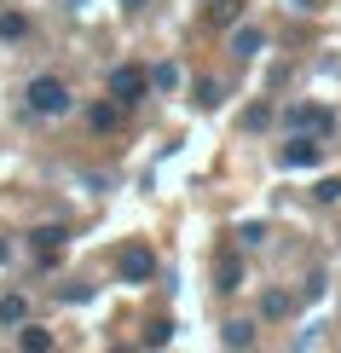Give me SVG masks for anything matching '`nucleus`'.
Instances as JSON below:
<instances>
[{"mask_svg": "<svg viewBox=\"0 0 341 353\" xmlns=\"http://www.w3.org/2000/svg\"><path fill=\"white\" fill-rule=\"evenodd\" d=\"M23 99H29V110L35 116H64L70 110V87L58 81V76H35L23 87Z\"/></svg>", "mask_w": 341, "mask_h": 353, "instance_id": "nucleus-1", "label": "nucleus"}, {"mask_svg": "<svg viewBox=\"0 0 341 353\" xmlns=\"http://www.w3.org/2000/svg\"><path fill=\"white\" fill-rule=\"evenodd\" d=\"M145 93H151V76H145L139 64H116V70H110V99H116L122 110H133Z\"/></svg>", "mask_w": 341, "mask_h": 353, "instance_id": "nucleus-2", "label": "nucleus"}, {"mask_svg": "<svg viewBox=\"0 0 341 353\" xmlns=\"http://www.w3.org/2000/svg\"><path fill=\"white\" fill-rule=\"evenodd\" d=\"M284 122L295 128V134H335V110H324V105H289L284 110Z\"/></svg>", "mask_w": 341, "mask_h": 353, "instance_id": "nucleus-3", "label": "nucleus"}, {"mask_svg": "<svg viewBox=\"0 0 341 353\" xmlns=\"http://www.w3.org/2000/svg\"><path fill=\"white\" fill-rule=\"evenodd\" d=\"M318 157H324L318 134H295L284 151H278V163H284V168H318Z\"/></svg>", "mask_w": 341, "mask_h": 353, "instance_id": "nucleus-4", "label": "nucleus"}, {"mask_svg": "<svg viewBox=\"0 0 341 353\" xmlns=\"http://www.w3.org/2000/svg\"><path fill=\"white\" fill-rule=\"evenodd\" d=\"M116 272H122L127 284H145V278L156 272V255H151L145 243H133V249H122V261H116Z\"/></svg>", "mask_w": 341, "mask_h": 353, "instance_id": "nucleus-5", "label": "nucleus"}, {"mask_svg": "<svg viewBox=\"0 0 341 353\" xmlns=\"http://www.w3.org/2000/svg\"><path fill=\"white\" fill-rule=\"evenodd\" d=\"M260 47H266V35L255 23H231V52L237 58H260Z\"/></svg>", "mask_w": 341, "mask_h": 353, "instance_id": "nucleus-6", "label": "nucleus"}, {"mask_svg": "<svg viewBox=\"0 0 341 353\" xmlns=\"http://www.w3.org/2000/svg\"><path fill=\"white\" fill-rule=\"evenodd\" d=\"M29 243H35V255H47V261H52L58 249L70 243V232H64V226H35V238H29Z\"/></svg>", "mask_w": 341, "mask_h": 353, "instance_id": "nucleus-7", "label": "nucleus"}, {"mask_svg": "<svg viewBox=\"0 0 341 353\" xmlns=\"http://www.w3.org/2000/svg\"><path fill=\"white\" fill-rule=\"evenodd\" d=\"M116 122H122V105H116V99H110V105H87V128H99V134H110Z\"/></svg>", "mask_w": 341, "mask_h": 353, "instance_id": "nucleus-8", "label": "nucleus"}, {"mask_svg": "<svg viewBox=\"0 0 341 353\" xmlns=\"http://www.w3.org/2000/svg\"><path fill=\"white\" fill-rule=\"evenodd\" d=\"M260 313H266V319H289V313H295V296H289V290H266V296H260Z\"/></svg>", "mask_w": 341, "mask_h": 353, "instance_id": "nucleus-9", "label": "nucleus"}, {"mask_svg": "<svg viewBox=\"0 0 341 353\" xmlns=\"http://www.w3.org/2000/svg\"><path fill=\"white\" fill-rule=\"evenodd\" d=\"M18 347H23V353H47V347H52V330L23 325V330H18Z\"/></svg>", "mask_w": 341, "mask_h": 353, "instance_id": "nucleus-10", "label": "nucleus"}, {"mask_svg": "<svg viewBox=\"0 0 341 353\" xmlns=\"http://www.w3.org/2000/svg\"><path fill=\"white\" fill-rule=\"evenodd\" d=\"M237 18H243V0H214L209 6V23H220V29H231Z\"/></svg>", "mask_w": 341, "mask_h": 353, "instance_id": "nucleus-11", "label": "nucleus"}, {"mask_svg": "<svg viewBox=\"0 0 341 353\" xmlns=\"http://www.w3.org/2000/svg\"><path fill=\"white\" fill-rule=\"evenodd\" d=\"M220 336H226V347H255V325H249V319H231Z\"/></svg>", "mask_w": 341, "mask_h": 353, "instance_id": "nucleus-12", "label": "nucleus"}, {"mask_svg": "<svg viewBox=\"0 0 341 353\" xmlns=\"http://www.w3.org/2000/svg\"><path fill=\"white\" fill-rule=\"evenodd\" d=\"M29 319V301L23 296H0V325H23Z\"/></svg>", "mask_w": 341, "mask_h": 353, "instance_id": "nucleus-13", "label": "nucleus"}, {"mask_svg": "<svg viewBox=\"0 0 341 353\" xmlns=\"http://www.w3.org/2000/svg\"><path fill=\"white\" fill-rule=\"evenodd\" d=\"M220 290H243V261H220Z\"/></svg>", "mask_w": 341, "mask_h": 353, "instance_id": "nucleus-14", "label": "nucleus"}, {"mask_svg": "<svg viewBox=\"0 0 341 353\" xmlns=\"http://www.w3.org/2000/svg\"><path fill=\"white\" fill-rule=\"evenodd\" d=\"M0 35H6V41H18V35H29L23 12H0Z\"/></svg>", "mask_w": 341, "mask_h": 353, "instance_id": "nucleus-15", "label": "nucleus"}, {"mask_svg": "<svg viewBox=\"0 0 341 353\" xmlns=\"http://www.w3.org/2000/svg\"><path fill=\"white\" fill-rule=\"evenodd\" d=\"M168 342H174V325H168V319H156V325L145 330V347H168Z\"/></svg>", "mask_w": 341, "mask_h": 353, "instance_id": "nucleus-16", "label": "nucleus"}, {"mask_svg": "<svg viewBox=\"0 0 341 353\" xmlns=\"http://www.w3.org/2000/svg\"><path fill=\"white\" fill-rule=\"evenodd\" d=\"M197 105H203V110H214V105H220V81H214V76H203V81H197Z\"/></svg>", "mask_w": 341, "mask_h": 353, "instance_id": "nucleus-17", "label": "nucleus"}, {"mask_svg": "<svg viewBox=\"0 0 341 353\" xmlns=\"http://www.w3.org/2000/svg\"><path fill=\"white\" fill-rule=\"evenodd\" d=\"M266 122H272V110H266V105H249V110H243V128H249V134H260Z\"/></svg>", "mask_w": 341, "mask_h": 353, "instance_id": "nucleus-18", "label": "nucleus"}, {"mask_svg": "<svg viewBox=\"0 0 341 353\" xmlns=\"http://www.w3.org/2000/svg\"><path fill=\"white\" fill-rule=\"evenodd\" d=\"M174 81H180V70H174V64H156L151 70V87H174Z\"/></svg>", "mask_w": 341, "mask_h": 353, "instance_id": "nucleus-19", "label": "nucleus"}, {"mask_svg": "<svg viewBox=\"0 0 341 353\" xmlns=\"http://www.w3.org/2000/svg\"><path fill=\"white\" fill-rule=\"evenodd\" d=\"M313 197H318V203H335V197H341V180H318Z\"/></svg>", "mask_w": 341, "mask_h": 353, "instance_id": "nucleus-20", "label": "nucleus"}, {"mask_svg": "<svg viewBox=\"0 0 341 353\" xmlns=\"http://www.w3.org/2000/svg\"><path fill=\"white\" fill-rule=\"evenodd\" d=\"M6 255H12V249H6V238H0V261H6Z\"/></svg>", "mask_w": 341, "mask_h": 353, "instance_id": "nucleus-21", "label": "nucleus"}]
</instances>
